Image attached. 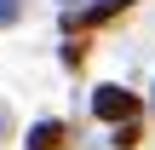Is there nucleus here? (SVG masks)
I'll use <instances>...</instances> for the list:
<instances>
[{
  "mask_svg": "<svg viewBox=\"0 0 155 150\" xmlns=\"http://www.w3.org/2000/svg\"><path fill=\"white\" fill-rule=\"evenodd\" d=\"M138 110H144V104H138L127 87H98V92H92V116H98V121H109V127L138 121Z\"/></svg>",
  "mask_w": 155,
  "mask_h": 150,
  "instance_id": "nucleus-1",
  "label": "nucleus"
},
{
  "mask_svg": "<svg viewBox=\"0 0 155 150\" xmlns=\"http://www.w3.org/2000/svg\"><path fill=\"white\" fill-rule=\"evenodd\" d=\"M132 0H92V6H75V12H63V29H92V23H109V17H121Z\"/></svg>",
  "mask_w": 155,
  "mask_h": 150,
  "instance_id": "nucleus-2",
  "label": "nucleus"
},
{
  "mask_svg": "<svg viewBox=\"0 0 155 150\" xmlns=\"http://www.w3.org/2000/svg\"><path fill=\"white\" fill-rule=\"evenodd\" d=\"M58 145H63V121H35L23 139V150H58Z\"/></svg>",
  "mask_w": 155,
  "mask_h": 150,
  "instance_id": "nucleus-3",
  "label": "nucleus"
},
{
  "mask_svg": "<svg viewBox=\"0 0 155 150\" xmlns=\"http://www.w3.org/2000/svg\"><path fill=\"white\" fill-rule=\"evenodd\" d=\"M17 17H23V0H0V29H12Z\"/></svg>",
  "mask_w": 155,
  "mask_h": 150,
  "instance_id": "nucleus-4",
  "label": "nucleus"
},
{
  "mask_svg": "<svg viewBox=\"0 0 155 150\" xmlns=\"http://www.w3.org/2000/svg\"><path fill=\"white\" fill-rule=\"evenodd\" d=\"M115 145H121V150L138 145V121H121V127H115Z\"/></svg>",
  "mask_w": 155,
  "mask_h": 150,
  "instance_id": "nucleus-5",
  "label": "nucleus"
},
{
  "mask_svg": "<svg viewBox=\"0 0 155 150\" xmlns=\"http://www.w3.org/2000/svg\"><path fill=\"white\" fill-rule=\"evenodd\" d=\"M150 104H155V87H150Z\"/></svg>",
  "mask_w": 155,
  "mask_h": 150,
  "instance_id": "nucleus-6",
  "label": "nucleus"
}]
</instances>
